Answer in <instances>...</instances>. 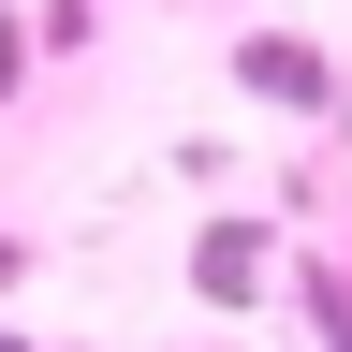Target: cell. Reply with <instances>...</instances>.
<instances>
[{
  "mask_svg": "<svg viewBox=\"0 0 352 352\" xmlns=\"http://www.w3.org/2000/svg\"><path fill=\"white\" fill-rule=\"evenodd\" d=\"M0 352H30V338H15V323H0Z\"/></svg>",
  "mask_w": 352,
  "mask_h": 352,
  "instance_id": "5",
  "label": "cell"
},
{
  "mask_svg": "<svg viewBox=\"0 0 352 352\" xmlns=\"http://www.w3.org/2000/svg\"><path fill=\"white\" fill-rule=\"evenodd\" d=\"M323 352H352V338H323Z\"/></svg>",
  "mask_w": 352,
  "mask_h": 352,
  "instance_id": "6",
  "label": "cell"
},
{
  "mask_svg": "<svg viewBox=\"0 0 352 352\" xmlns=\"http://www.w3.org/2000/svg\"><path fill=\"white\" fill-rule=\"evenodd\" d=\"M103 15H118V0H44V44H88Z\"/></svg>",
  "mask_w": 352,
  "mask_h": 352,
  "instance_id": "3",
  "label": "cell"
},
{
  "mask_svg": "<svg viewBox=\"0 0 352 352\" xmlns=\"http://www.w3.org/2000/svg\"><path fill=\"white\" fill-rule=\"evenodd\" d=\"M235 88L264 118H308V132H352V74L323 59L308 30H235Z\"/></svg>",
  "mask_w": 352,
  "mask_h": 352,
  "instance_id": "1",
  "label": "cell"
},
{
  "mask_svg": "<svg viewBox=\"0 0 352 352\" xmlns=\"http://www.w3.org/2000/svg\"><path fill=\"white\" fill-rule=\"evenodd\" d=\"M264 279H279V235H264V220H206L191 235V294L206 308H250Z\"/></svg>",
  "mask_w": 352,
  "mask_h": 352,
  "instance_id": "2",
  "label": "cell"
},
{
  "mask_svg": "<svg viewBox=\"0 0 352 352\" xmlns=\"http://www.w3.org/2000/svg\"><path fill=\"white\" fill-rule=\"evenodd\" d=\"M15 279H30V235H0V294H15Z\"/></svg>",
  "mask_w": 352,
  "mask_h": 352,
  "instance_id": "4",
  "label": "cell"
}]
</instances>
